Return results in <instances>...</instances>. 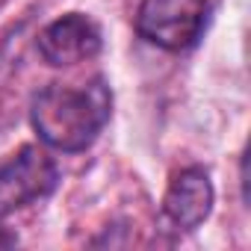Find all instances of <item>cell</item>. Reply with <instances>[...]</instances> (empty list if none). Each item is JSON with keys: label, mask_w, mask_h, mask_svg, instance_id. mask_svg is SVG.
Masks as SVG:
<instances>
[{"label": "cell", "mask_w": 251, "mask_h": 251, "mask_svg": "<svg viewBox=\"0 0 251 251\" xmlns=\"http://www.w3.org/2000/svg\"><path fill=\"white\" fill-rule=\"evenodd\" d=\"M213 201H216V189L210 172L204 166H186L172 177L166 189L163 216L175 230H195L210 219Z\"/></svg>", "instance_id": "cell-5"}, {"label": "cell", "mask_w": 251, "mask_h": 251, "mask_svg": "<svg viewBox=\"0 0 251 251\" xmlns=\"http://www.w3.org/2000/svg\"><path fill=\"white\" fill-rule=\"evenodd\" d=\"M213 0H142L136 9V33L172 53L198 45L210 24Z\"/></svg>", "instance_id": "cell-3"}, {"label": "cell", "mask_w": 251, "mask_h": 251, "mask_svg": "<svg viewBox=\"0 0 251 251\" xmlns=\"http://www.w3.org/2000/svg\"><path fill=\"white\" fill-rule=\"evenodd\" d=\"M59 186L56 160L39 145H21L6 163H0V222L6 216L45 201ZM0 245H15V236L0 227Z\"/></svg>", "instance_id": "cell-2"}, {"label": "cell", "mask_w": 251, "mask_h": 251, "mask_svg": "<svg viewBox=\"0 0 251 251\" xmlns=\"http://www.w3.org/2000/svg\"><path fill=\"white\" fill-rule=\"evenodd\" d=\"M112 115V89L95 74L89 83H50L30 103V124L42 145L62 154H80L95 145Z\"/></svg>", "instance_id": "cell-1"}, {"label": "cell", "mask_w": 251, "mask_h": 251, "mask_svg": "<svg viewBox=\"0 0 251 251\" xmlns=\"http://www.w3.org/2000/svg\"><path fill=\"white\" fill-rule=\"evenodd\" d=\"M39 56L53 68H68L86 59H95L103 48V33L95 18L83 12H68L50 21L36 39Z\"/></svg>", "instance_id": "cell-4"}]
</instances>
